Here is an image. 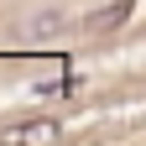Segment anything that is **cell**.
Listing matches in <instances>:
<instances>
[{"mask_svg": "<svg viewBox=\"0 0 146 146\" xmlns=\"http://www.w3.org/2000/svg\"><path fill=\"white\" fill-rule=\"evenodd\" d=\"M63 26H68V16H63V11H42V16H31V26H26V31H31V36H52V31H63Z\"/></svg>", "mask_w": 146, "mask_h": 146, "instance_id": "3", "label": "cell"}, {"mask_svg": "<svg viewBox=\"0 0 146 146\" xmlns=\"http://www.w3.org/2000/svg\"><path fill=\"white\" fill-rule=\"evenodd\" d=\"M131 11H136V0H110V5H99V11H89V31H120L125 21H131Z\"/></svg>", "mask_w": 146, "mask_h": 146, "instance_id": "1", "label": "cell"}, {"mask_svg": "<svg viewBox=\"0 0 146 146\" xmlns=\"http://www.w3.org/2000/svg\"><path fill=\"white\" fill-rule=\"evenodd\" d=\"M58 136H63L58 120H36V125H16L11 131V141H58Z\"/></svg>", "mask_w": 146, "mask_h": 146, "instance_id": "2", "label": "cell"}]
</instances>
